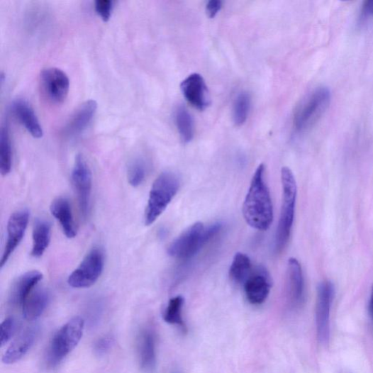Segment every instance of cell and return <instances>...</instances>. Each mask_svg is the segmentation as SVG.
I'll return each mask as SVG.
<instances>
[{
	"label": "cell",
	"instance_id": "obj_9",
	"mask_svg": "<svg viewBox=\"0 0 373 373\" xmlns=\"http://www.w3.org/2000/svg\"><path fill=\"white\" fill-rule=\"evenodd\" d=\"M40 87L42 94L50 103L61 104L67 97L69 79L67 74L59 68H45L40 74Z\"/></svg>",
	"mask_w": 373,
	"mask_h": 373
},
{
	"label": "cell",
	"instance_id": "obj_23",
	"mask_svg": "<svg viewBox=\"0 0 373 373\" xmlns=\"http://www.w3.org/2000/svg\"><path fill=\"white\" fill-rule=\"evenodd\" d=\"M252 272V263L250 257L242 252L236 253L229 270L231 281L237 284H245Z\"/></svg>",
	"mask_w": 373,
	"mask_h": 373
},
{
	"label": "cell",
	"instance_id": "obj_11",
	"mask_svg": "<svg viewBox=\"0 0 373 373\" xmlns=\"http://www.w3.org/2000/svg\"><path fill=\"white\" fill-rule=\"evenodd\" d=\"M30 219L28 210L21 209L13 213L7 226V241L1 259V268L7 263L11 255L22 241Z\"/></svg>",
	"mask_w": 373,
	"mask_h": 373
},
{
	"label": "cell",
	"instance_id": "obj_34",
	"mask_svg": "<svg viewBox=\"0 0 373 373\" xmlns=\"http://www.w3.org/2000/svg\"><path fill=\"white\" fill-rule=\"evenodd\" d=\"M369 311L371 316L373 318V285L371 290L370 301H369Z\"/></svg>",
	"mask_w": 373,
	"mask_h": 373
},
{
	"label": "cell",
	"instance_id": "obj_1",
	"mask_svg": "<svg viewBox=\"0 0 373 373\" xmlns=\"http://www.w3.org/2000/svg\"><path fill=\"white\" fill-rule=\"evenodd\" d=\"M247 223L258 230H267L274 220L272 200L267 183L265 181V166L260 165L253 175L243 205Z\"/></svg>",
	"mask_w": 373,
	"mask_h": 373
},
{
	"label": "cell",
	"instance_id": "obj_25",
	"mask_svg": "<svg viewBox=\"0 0 373 373\" xmlns=\"http://www.w3.org/2000/svg\"><path fill=\"white\" fill-rule=\"evenodd\" d=\"M175 120L182 142H191L194 137V123L191 113L184 106H180L176 111Z\"/></svg>",
	"mask_w": 373,
	"mask_h": 373
},
{
	"label": "cell",
	"instance_id": "obj_33",
	"mask_svg": "<svg viewBox=\"0 0 373 373\" xmlns=\"http://www.w3.org/2000/svg\"><path fill=\"white\" fill-rule=\"evenodd\" d=\"M363 11L365 14L373 16V0L365 3Z\"/></svg>",
	"mask_w": 373,
	"mask_h": 373
},
{
	"label": "cell",
	"instance_id": "obj_17",
	"mask_svg": "<svg viewBox=\"0 0 373 373\" xmlns=\"http://www.w3.org/2000/svg\"><path fill=\"white\" fill-rule=\"evenodd\" d=\"M38 330L28 328L21 333L9 346L3 357V362L11 364L21 360L31 349L36 340Z\"/></svg>",
	"mask_w": 373,
	"mask_h": 373
},
{
	"label": "cell",
	"instance_id": "obj_27",
	"mask_svg": "<svg viewBox=\"0 0 373 373\" xmlns=\"http://www.w3.org/2000/svg\"><path fill=\"white\" fill-rule=\"evenodd\" d=\"M184 305V299L182 296H177L172 299L164 313L165 321L171 325L179 326L185 330L182 311Z\"/></svg>",
	"mask_w": 373,
	"mask_h": 373
},
{
	"label": "cell",
	"instance_id": "obj_19",
	"mask_svg": "<svg viewBox=\"0 0 373 373\" xmlns=\"http://www.w3.org/2000/svg\"><path fill=\"white\" fill-rule=\"evenodd\" d=\"M50 208L52 216L60 222L66 237L74 238L77 235V226L69 201L63 197L57 198L52 202Z\"/></svg>",
	"mask_w": 373,
	"mask_h": 373
},
{
	"label": "cell",
	"instance_id": "obj_12",
	"mask_svg": "<svg viewBox=\"0 0 373 373\" xmlns=\"http://www.w3.org/2000/svg\"><path fill=\"white\" fill-rule=\"evenodd\" d=\"M181 91L186 101L199 111H204L210 104V95L203 77L194 73L184 79Z\"/></svg>",
	"mask_w": 373,
	"mask_h": 373
},
{
	"label": "cell",
	"instance_id": "obj_24",
	"mask_svg": "<svg viewBox=\"0 0 373 373\" xmlns=\"http://www.w3.org/2000/svg\"><path fill=\"white\" fill-rule=\"evenodd\" d=\"M12 146L9 128L4 124L0 131V172L3 176L8 175L12 167Z\"/></svg>",
	"mask_w": 373,
	"mask_h": 373
},
{
	"label": "cell",
	"instance_id": "obj_20",
	"mask_svg": "<svg viewBox=\"0 0 373 373\" xmlns=\"http://www.w3.org/2000/svg\"><path fill=\"white\" fill-rule=\"evenodd\" d=\"M50 301V294L45 288H37L22 305L23 315L28 321H35L45 311Z\"/></svg>",
	"mask_w": 373,
	"mask_h": 373
},
{
	"label": "cell",
	"instance_id": "obj_10",
	"mask_svg": "<svg viewBox=\"0 0 373 373\" xmlns=\"http://www.w3.org/2000/svg\"><path fill=\"white\" fill-rule=\"evenodd\" d=\"M72 182L84 218L89 213L92 190V174L84 157L79 154L75 158L72 172Z\"/></svg>",
	"mask_w": 373,
	"mask_h": 373
},
{
	"label": "cell",
	"instance_id": "obj_3",
	"mask_svg": "<svg viewBox=\"0 0 373 373\" xmlns=\"http://www.w3.org/2000/svg\"><path fill=\"white\" fill-rule=\"evenodd\" d=\"M283 201L276 234L275 247L282 252L289 241L293 222H294L297 199V184L292 172L288 167L282 169Z\"/></svg>",
	"mask_w": 373,
	"mask_h": 373
},
{
	"label": "cell",
	"instance_id": "obj_31",
	"mask_svg": "<svg viewBox=\"0 0 373 373\" xmlns=\"http://www.w3.org/2000/svg\"><path fill=\"white\" fill-rule=\"evenodd\" d=\"M113 339L111 337H104L97 340L95 344V351L99 355L108 352L112 347Z\"/></svg>",
	"mask_w": 373,
	"mask_h": 373
},
{
	"label": "cell",
	"instance_id": "obj_16",
	"mask_svg": "<svg viewBox=\"0 0 373 373\" xmlns=\"http://www.w3.org/2000/svg\"><path fill=\"white\" fill-rule=\"evenodd\" d=\"M11 109L16 118L33 137L40 139L43 136V128L28 101L17 99L13 101Z\"/></svg>",
	"mask_w": 373,
	"mask_h": 373
},
{
	"label": "cell",
	"instance_id": "obj_22",
	"mask_svg": "<svg viewBox=\"0 0 373 373\" xmlns=\"http://www.w3.org/2000/svg\"><path fill=\"white\" fill-rule=\"evenodd\" d=\"M51 238L50 223L43 219L35 222L33 231V249L31 255L35 258H40L49 246Z\"/></svg>",
	"mask_w": 373,
	"mask_h": 373
},
{
	"label": "cell",
	"instance_id": "obj_26",
	"mask_svg": "<svg viewBox=\"0 0 373 373\" xmlns=\"http://www.w3.org/2000/svg\"><path fill=\"white\" fill-rule=\"evenodd\" d=\"M251 106V97L247 92L239 94L233 104V118L237 126H243L247 121Z\"/></svg>",
	"mask_w": 373,
	"mask_h": 373
},
{
	"label": "cell",
	"instance_id": "obj_4",
	"mask_svg": "<svg viewBox=\"0 0 373 373\" xmlns=\"http://www.w3.org/2000/svg\"><path fill=\"white\" fill-rule=\"evenodd\" d=\"M179 179L173 172H165L155 180L149 195L145 223L150 226L161 216L179 189Z\"/></svg>",
	"mask_w": 373,
	"mask_h": 373
},
{
	"label": "cell",
	"instance_id": "obj_13",
	"mask_svg": "<svg viewBox=\"0 0 373 373\" xmlns=\"http://www.w3.org/2000/svg\"><path fill=\"white\" fill-rule=\"evenodd\" d=\"M247 301L254 305L262 304L269 296L272 282L269 274L262 268L252 272L244 284Z\"/></svg>",
	"mask_w": 373,
	"mask_h": 373
},
{
	"label": "cell",
	"instance_id": "obj_29",
	"mask_svg": "<svg viewBox=\"0 0 373 373\" xmlns=\"http://www.w3.org/2000/svg\"><path fill=\"white\" fill-rule=\"evenodd\" d=\"M16 330V322L13 317H9L2 323L1 325V335H0V343L4 346L13 337V335Z\"/></svg>",
	"mask_w": 373,
	"mask_h": 373
},
{
	"label": "cell",
	"instance_id": "obj_2",
	"mask_svg": "<svg viewBox=\"0 0 373 373\" xmlns=\"http://www.w3.org/2000/svg\"><path fill=\"white\" fill-rule=\"evenodd\" d=\"M221 229V223H215L206 228L202 223H196L174 240L168 249V253L176 259H190L218 235Z\"/></svg>",
	"mask_w": 373,
	"mask_h": 373
},
{
	"label": "cell",
	"instance_id": "obj_5",
	"mask_svg": "<svg viewBox=\"0 0 373 373\" xmlns=\"http://www.w3.org/2000/svg\"><path fill=\"white\" fill-rule=\"evenodd\" d=\"M85 328L84 319L75 316L70 319L52 338L47 352L50 367L57 366L81 341Z\"/></svg>",
	"mask_w": 373,
	"mask_h": 373
},
{
	"label": "cell",
	"instance_id": "obj_14",
	"mask_svg": "<svg viewBox=\"0 0 373 373\" xmlns=\"http://www.w3.org/2000/svg\"><path fill=\"white\" fill-rule=\"evenodd\" d=\"M97 110V103L90 99L79 105L67 122L63 131L67 138H75L87 128Z\"/></svg>",
	"mask_w": 373,
	"mask_h": 373
},
{
	"label": "cell",
	"instance_id": "obj_32",
	"mask_svg": "<svg viewBox=\"0 0 373 373\" xmlns=\"http://www.w3.org/2000/svg\"><path fill=\"white\" fill-rule=\"evenodd\" d=\"M222 6L223 3L221 0H211L206 7V15L210 18H215L221 10Z\"/></svg>",
	"mask_w": 373,
	"mask_h": 373
},
{
	"label": "cell",
	"instance_id": "obj_7",
	"mask_svg": "<svg viewBox=\"0 0 373 373\" xmlns=\"http://www.w3.org/2000/svg\"><path fill=\"white\" fill-rule=\"evenodd\" d=\"M104 265V252L92 249L68 278V284L76 289L89 288L101 277Z\"/></svg>",
	"mask_w": 373,
	"mask_h": 373
},
{
	"label": "cell",
	"instance_id": "obj_8",
	"mask_svg": "<svg viewBox=\"0 0 373 373\" xmlns=\"http://www.w3.org/2000/svg\"><path fill=\"white\" fill-rule=\"evenodd\" d=\"M335 295V287L330 281L319 284L317 289L316 323L319 342L327 344L330 335V310Z\"/></svg>",
	"mask_w": 373,
	"mask_h": 373
},
{
	"label": "cell",
	"instance_id": "obj_28",
	"mask_svg": "<svg viewBox=\"0 0 373 373\" xmlns=\"http://www.w3.org/2000/svg\"><path fill=\"white\" fill-rule=\"evenodd\" d=\"M146 172V165L142 158L133 160L128 169V181L129 184L134 188H138L144 182Z\"/></svg>",
	"mask_w": 373,
	"mask_h": 373
},
{
	"label": "cell",
	"instance_id": "obj_15",
	"mask_svg": "<svg viewBox=\"0 0 373 373\" xmlns=\"http://www.w3.org/2000/svg\"><path fill=\"white\" fill-rule=\"evenodd\" d=\"M286 280L290 304L293 307H299L304 299V278L301 265L294 257L288 260Z\"/></svg>",
	"mask_w": 373,
	"mask_h": 373
},
{
	"label": "cell",
	"instance_id": "obj_18",
	"mask_svg": "<svg viewBox=\"0 0 373 373\" xmlns=\"http://www.w3.org/2000/svg\"><path fill=\"white\" fill-rule=\"evenodd\" d=\"M42 279L43 274L38 271L28 272L18 277L11 289V301L22 306Z\"/></svg>",
	"mask_w": 373,
	"mask_h": 373
},
{
	"label": "cell",
	"instance_id": "obj_30",
	"mask_svg": "<svg viewBox=\"0 0 373 373\" xmlns=\"http://www.w3.org/2000/svg\"><path fill=\"white\" fill-rule=\"evenodd\" d=\"M95 10L104 21H108L111 16L113 1L111 0H96Z\"/></svg>",
	"mask_w": 373,
	"mask_h": 373
},
{
	"label": "cell",
	"instance_id": "obj_21",
	"mask_svg": "<svg viewBox=\"0 0 373 373\" xmlns=\"http://www.w3.org/2000/svg\"><path fill=\"white\" fill-rule=\"evenodd\" d=\"M139 355L140 366L147 373L152 372L156 364L155 342L153 333L144 330L139 339Z\"/></svg>",
	"mask_w": 373,
	"mask_h": 373
},
{
	"label": "cell",
	"instance_id": "obj_6",
	"mask_svg": "<svg viewBox=\"0 0 373 373\" xmlns=\"http://www.w3.org/2000/svg\"><path fill=\"white\" fill-rule=\"evenodd\" d=\"M331 94L326 87H319L312 91L299 105L294 116L296 128L304 130L312 126L326 112Z\"/></svg>",
	"mask_w": 373,
	"mask_h": 373
}]
</instances>
